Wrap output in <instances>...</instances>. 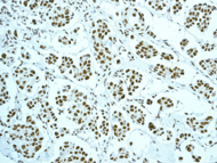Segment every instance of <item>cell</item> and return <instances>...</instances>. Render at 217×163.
I'll return each instance as SVG.
<instances>
[{"instance_id":"9c48e42d","label":"cell","mask_w":217,"mask_h":163,"mask_svg":"<svg viewBox=\"0 0 217 163\" xmlns=\"http://www.w3.org/2000/svg\"><path fill=\"white\" fill-rule=\"evenodd\" d=\"M196 87H198V90L199 92H201L202 95H205L207 98H210L212 96H215V90L212 86H209L208 83H206L205 81H201L199 80L198 83H196Z\"/></svg>"},{"instance_id":"484cf974","label":"cell","mask_w":217,"mask_h":163,"mask_svg":"<svg viewBox=\"0 0 217 163\" xmlns=\"http://www.w3.org/2000/svg\"><path fill=\"white\" fill-rule=\"evenodd\" d=\"M1 62H2V64L11 65V63H13V58H11V57H8V58H7V55H6V54H2V55H1Z\"/></svg>"},{"instance_id":"8d00e7d4","label":"cell","mask_w":217,"mask_h":163,"mask_svg":"<svg viewBox=\"0 0 217 163\" xmlns=\"http://www.w3.org/2000/svg\"><path fill=\"white\" fill-rule=\"evenodd\" d=\"M26 120H28V122H30L31 123V124H34V121H33V120H32V117H28V119H26Z\"/></svg>"},{"instance_id":"b9f144b4","label":"cell","mask_w":217,"mask_h":163,"mask_svg":"<svg viewBox=\"0 0 217 163\" xmlns=\"http://www.w3.org/2000/svg\"><path fill=\"white\" fill-rule=\"evenodd\" d=\"M147 104H149V105H151V104H152V101H150V99H149V101H147Z\"/></svg>"},{"instance_id":"6da1fadb","label":"cell","mask_w":217,"mask_h":163,"mask_svg":"<svg viewBox=\"0 0 217 163\" xmlns=\"http://www.w3.org/2000/svg\"><path fill=\"white\" fill-rule=\"evenodd\" d=\"M55 162H93V158H88L81 147L65 143L61 147V158L55 160Z\"/></svg>"},{"instance_id":"4dcf8cb0","label":"cell","mask_w":217,"mask_h":163,"mask_svg":"<svg viewBox=\"0 0 217 163\" xmlns=\"http://www.w3.org/2000/svg\"><path fill=\"white\" fill-rule=\"evenodd\" d=\"M182 7H183V6H182L181 2H177V4H176V5L174 6V8H173L174 10H173V11H174L175 14H176V13H178V11H180V10L182 9Z\"/></svg>"},{"instance_id":"5b68a950","label":"cell","mask_w":217,"mask_h":163,"mask_svg":"<svg viewBox=\"0 0 217 163\" xmlns=\"http://www.w3.org/2000/svg\"><path fill=\"white\" fill-rule=\"evenodd\" d=\"M92 75L90 72V56L83 55L80 58V66L79 69H74V77L78 80H87Z\"/></svg>"},{"instance_id":"8992f818","label":"cell","mask_w":217,"mask_h":163,"mask_svg":"<svg viewBox=\"0 0 217 163\" xmlns=\"http://www.w3.org/2000/svg\"><path fill=\"white\" fill-rule=\"evenodd\" d=\"M39 119L41 120L44 123H46V124H49V123L54 121V122H56V117H55V114L54 112L52 111V107L49 106L46 102H42L41 104V110H40V112H39Z\"/></svg>"},{"instance_id":"d6986e66","label":"cell","mask_w":217,"mask_h":163,"mask_svg":"<svg viewBox=\"0 0 217 163\" xmlns=\"http://www.w3.org/2000/svg\"><path fill=\"white\" fill-rule=\"evenodd\" d=\"M113 131H114V136L118 138L119 140H122L125 137V133H126V130H125L121 124H117L114 123L113 124Z\"/></svg>"},{"instance_id":"7a4b0ae2","label":"cell","mask_w":217,"mask_h":163,"mask_svg":"<svg viewBox=\"0 0 217 163\" xmlns=\"http://www.w3.org/2000/svg\"><path fill=\"white\" fill-rule=\"evenodd\" d=\"M125 24L131 30H140L144 26V16L134 8H127L125 10Z\"/></svg>"},{"instance_id":"e0dca14e","label":"cell","mask_w":217,"mask_h":163,"mask_svg":"<svg viewBox=\"0 0 217 163\" xmlns=\"http://www.w3.org/2000/svg\"><path fill=\"white\" fill-rule=\"evenodd\" d=\"M196 23H198V26H199L200 31H205L207 27H208L209 23H210V16H209V15H202V16H200Z\"/></svg>"},{"instance_id":"2e32d148","label":"cell","mask_w":217,"mask_h":163,"mask_svg":"<svg viewBox=\"0 0 217 163\" xmlns=\"http://www.w3.org/2000/svg\"><path fill=\"white\" fill-rule=\"evenodd\" d=\"M199 17H200V13L192 9L191 11H190V14H189V17L186 18L185 26L186 27H191L192 25H194L196 22H198V20H199Z\"/></svg>"},{"instance_id":"d590c367","label":"cell","mask_w":217,"mask_h":163,"mask_svg":"<svg viewBox=\"0 0 217 163\" xmlns=\"http://www.w3.org/2000/svg\"><path fill=\"white\" fill-rule=\"evenodd\" d=\"M36 104H37V101H36V99H32L31 102L28 103V106L30 107V108H32L33 106H36Z\"/></svg>"},{"instance_id":"d6a6232c","label":"cell","mask_w":217,"mask_h":163,"mask_svg":"<svg viewBox=\"0 0 217 163\" xmlns=\"http://www.w3.org/2000/svg\"><path fill=\"white\" fill-rule=\"evenodd\" d=\"M47 90H48L47 86H44L41 88V90H40V95H41V96H44V95H45V97H47V95H48V91H47Z\"/></svg>"},{"instance_id":"5bb4252c","label":"cell","mask_w":217,"mask_h":163,"mask_svg":"<svg viewBox=\"0 0 217 163\" xmlns=\"http://www.w3.org/2000/svg\"><path fill=\"white\" fill-rule=\"evenodd\" d=\"M36 75V72L25 69V67H18L15 70V77H22L23 79H29Z\"/></svg>"},{"instance_id":"9a60e30c","label":"cell","mask_w":217,"mask_h":163,"mask_svg":"<svg viewBox=\"0 0 217 163\" xmlns=\"http://www.w3.org/2000/svg\"><path fill=\"white\" fill-rule=\"evenodd\" d=\"M193 10L201 13L202 15H209L210 16V14H212V11L215 10V7H212V6L206 5V4H200V5L194 6V7H193Z\"/></svg>"},{"instance_id":"ffe728a7","label":"cell","mask_w":217,"mask_h":163,"mask_svg":"<svg viewBox=\"0 0 217 163\" xmlns=\"http://www.w3.org/2000/svg\"><path fill=\"white\" fill-rule=\"evenodd\" d=\"M168 70H169V69H167V67H165L164 65H161V64H158V65L154 66V72L158 75H161V77H166Z\"/></svg>"},{"instance_id":"d4e9b609","label":"cell","mask_w":217,"mask_h":163,"mask_svg":"<svg viewBox=\"0 0 217 163\" xmlns=\"http://www.w3.org/2000/svg\"><path fill=\"white\" fill-rule=\"evenodd\" d=\"M187 124L191 126V128H193L194 130H198V128H199V122L196 119H187Z\"/></svg>"},{"instance_id":"83f0119b","label":"cell","mask_w":217,"mask_h":163,"mask_svg":"<svg viewBox=\"0 0 217 163\" xmlns=\"http://www.w3.org/2000/svg\"><path fill=\"white\" fill-rule=\"evenodd\" d=\"M24 5L30 7V9H36L37 6L39 5V2H38V1H25Z\"/></svg>"},{"instance_id":"30bf717a","label":"cell","mask_w":217,"mask_h":163,"mask_svg":"<svg viewBox=\"0 0 217 163\" xmlns=\"http://www.w3.org/2000/svg\"><path fill=\"white\" fill-rule=\"evenodd\" d=\"M125 78H126V83H134V85H138L142 80V75L138 72L133 71V70H127L125 71Z\"/></svg>"},{"instance_id":"8fae6325","label":"cell","mask_w":217,"mask_h":163,"mask_svg":"<svg viewBox=\"0 0 217 163\" xmlns=\"http://www.w3.org/2000/svg\"><path fill=\"white\" fill-rule=\"evenodd\" d=\"M108 33V26L106 23H104L103 21H97V27L94 31V37L98 39H103L104 36H106Z\"/></svg>"},{"instance_id":"277c9868","label":"cell","mask_w":217,"mask_h":163,"mask_svg":"<svg viewBox=\"0 0 217 163\" xmlns=\"http://www.w3.org/2000/svg\"><path fill=\"white\" fill-rule=\"evenodd\" d=\"M95 50H96V59L99 62L103 70H108L111 62H112V56L111 53L108 51L106 47H104L103 45L95 42Z\"/></svg>"},{"instance_id":"44dd1931","label":"cell","mask_w":217,"mask_h":163,"mask_svg":"<svg viewBox=\"0 0 217 163\" xmlns=\"http://www.w3.org/2000/svg\"><path fill=\"white\" fill-rule=\"evenodd\" d=\"M169 73H170V77L173 78V79H177V78H180L181 75H183V70H181V69H177V67H175V69H169Z\"/></svg>"},{"instance_id":"f546056e","label":"cell","mask_w":217,"mask_h":163,"mask_svg":"<svg viewBox=\"0 0 217 163\" xmlns=\"http://www.w3.org/2000/svg\"><path fill=\"white\" fill-rule=\"evenodd\" d=\"M152 133H154V135H157V136H162L164 135V129H158V128H154L153 130H152Z\"/></svg>"},{"instance_id":"ba28073f","label":"cell","mask_w":217,"mask_h":163,"mask_svg":"<svg viewBox=\"0 0 217 163\" xmlns=\"http://www.w3.org/2000/svg\"><path fill=\"white\" fill-rule=\"evenodd\" d=\"M126 111L128 112V114L130 115L131 120L136 123H140V124H143L145 121V115L144 113L141 111L138 107L136 106H128L126 107Z\"/></svg>"},{"instance_id":"ac0fdd59","label":"cell","mask_w":217,"mask_h":163,"mask_svg":"<svg viewBox=\"0 0 217 163\" xmlns=\"http://www.w3.org/2000/svg\"><path fill=\"white\" fill-rule=\"evenodd\" d=\"M69 69H74V66H73V61L71 58H69V57H63L62 65L60 66V70H61L62 73H64V72H66V70H69Z\"/></svg>"},{"instance_id":"f35d334b","label":"cell","mask_w":217,"mask_h":163,"mask_svg":"<svg viewBox=\"0 0 217 163\" xmlns=\"http://www.w3.org/2000/svg\"><path fill=\"white\" fill-rule=\"evenodd\" d=\"M149 128H150V130L152 131V130L155 128V126H153V123H150V124H149Z\"/></svg>"},{"instance_id":"3957f363","label":"cell","mask_w":217,"mask_h":163,"mask_svg":"<svg viewBox=\"0 0 217 163\" xmlns=\"http://www.w3.org/2000/svg\"><path fill=\"white\" fill-rule=\"evenodd\" d=\"M73 17V13L67 8H56L53 11L52 24L57 27L65 26Z\"/></svg>"},{"instance_id":"4fadbf2b","label":"cell","mask_w":217,"mask_h":163,"mask_svg":"<svg viewBox=\"0 0 217 163\" xmlns=\"http://www.w3.org/2000/svg\"><path fill=\"white\" fill-rule=\"evenodd\" d=\"M200 66L209 72L210 75H215L216 73V59H205L200 62Z\"/></svg>"},{"instance_id":"603a6c76","label":"cell","mask_w":217,"mask_h":163,"mask_svg":"<svg viewBox=\"0 0 217 163\" xmlns=\"http://www.w3.org/2000/svg\"><path fill=\"white\" fill-rule=\"evenodd\" d=\"M99 129H101V131H102V133H103L104 136H108V122L106 121V120H104L103 122H102Z\"/></svg>"},{"instance_id":"60d3db41","label":"cell","mask_w":217,"mask_h":163,"mask_svg":"<svg viewBox=\"0 0 217 163\" xmlns=\"http://www.w3.org/2000/svg\"><path fill=\"white\" fill-rule=\"evenodd\" d=\"M187 42H189L187 40H183V41H182V46H185Z\"/></svg>"},{"instance_id":"7402d4cb","label":"cell","mask_w":217,"mask_h":163,"mask_svg":"<svg viewBox=\"0 0 217 163\" xmlns=\"http://www.w3.org/2000/svg\"><path fill=\"white\" fill-rule=\"evenodd\" d=\"M150 5L157 10L164 9V7H166V4L164 1H150Z\"/></svg>"},{"instance_id":"4316f807","label":"cell","mask_w":217,"mask_h":163,"mask_svg":"<svg viewBox=\"0 0 217 163\" xmlns=\"http://www.w3.org/2000/svg\"><path fill=\"white\" fill-rule=\"evenodd\" d=\"M57 61V56L56 55H53V54H50L49 56L46 57V63L47 64H55Z\"/></svg>"},{"instance_id":"52a82bcc","label":"cell","mask_w":217,"mask_h":163,"mask_svg":"<svg viewBox=\"0 0 217 163\" xmlns=\"http://www.w3.org/2000/svg\"><path fill=\"white\" fill-rule=\"evenodd\" d=\"M136 51L140 57L143 58H151L158 55V51L150 45H145L144 42H140L138 46H136Z\"/></svg>"},{"instance_id":"cb8c5ba5","label":"cell","mask_w":217,"mask_h":163,"mask_svg":"<svg viewBox=\"0 0 217 163\" xmlns=\"http://www.w3.org/2000/svg\"><path fill=\"white\" fill-rule=\"evenodd\" d=\"M158 102H159V104H161V105L165 104L167 107H173V105H174V104H173V101H170L169 98H161Z\"/></svg>"},{"instance_id":"1f68e13d","label":"cell","mask_w":217,"mask_h":163,"mask_svg":"<svg viewBox=\"0 0 217 163\" xmlns=\"http://www.w3.org/2000/svg\"><path fill=\"white\" fill-rule=\"evenodd\" d=\"M202 48L205 50H212V49H215V45H208V43H206V45L202 46Z\"/></svg>"},{"instance_id":"836d02e7","label":"cell","mask_w":217,"mask_h":163,"mask_svg":"<svg viewBox=\"0 0 217 163\" xmlns=\"http://www.w3.org/2000/svg\"><path fill=\"white\" fill-rule=\"evenodd\" d=\"M187 54H189V56H191V57H194L198 54V50L196 49H190V50H187Z\"/></svg>"},{"instance_id":"e575fe53","label":"cell","mask_w":217,"mask_h":163,"mask_svg":"<svg viewBox=\"0 0 217 163\" xmlns=\"http://www.w3.org/2000/svg\"><path fill=\"white\" fill-rule=\"evenodd\" d=\"M161 57L165 58V59H168V61H171V59L174 58L173 55H170V54H161Z\"/></svg>"},{"instance_id":"f1b7e54d","label":"cell","mask_w":217,"mask_h":163,"mask_svg":"<svg viewBox=\"0 0 217 163\" xmlns=\"http://www.w3.org/2000/svg\"><path fill=\"white\" fill-rule=\"evenodd\" d=\"M119 154H120V158H128V152L125 149V148H120L119 149Z\"/></svg>"},{"instance_id":"ab89813d","label":"cell","mask_w":217,"mask_h":163,"mask_svg":"<svg viewBox=\"0 0 217 163\" xmlns=\"http://www.w3.org/2000/svg\"><path fill=\"white\" fill-rule=\"evenodd\" d=\"M186 149H187V151H189V152H190V151H192V149H193V147H192L191 145H189V146H187V147H186Z\"/></svg>"},{"instance_id":"7c38bea8","label":"cell","mask_w":217,"mask_h":163,"mask_svg":"<svg viewBox=\"0 0 217 163\" xmlns=\"http://www.w3.org/2000/svg\"><path fill=\"white\" fill-rule=\"evenodd\" d=\"M108 88L110 89V90H111L112 95H113V97L115 98V99H117V101H121V99H122V98L125 97V92H124L122 87H121V83H119V85L108 83Z\"/></svg>"},{"instance_id":"74e56055","label":"cell","mask_w":217,"mask_h":163,"mask_svg":"<svg viewBox=\"0 0 217 163\" xmlns=\"http://www.w3.org/2000/svg\"><path fill=\"white\" fill-rule=\"evenodd\" d=\"M14 114H15V110H13V111H11V113L8 114V119H11V117H13Z\"/></svg>"}]
</instances>
